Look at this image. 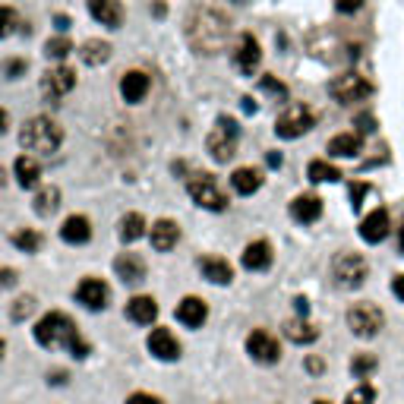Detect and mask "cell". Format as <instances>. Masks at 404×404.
<instances>
[{
	"label": "cell",
	"instance_id": "1",
	"mask_svg": "<svg viewBox=\"0 0 404 404\" xmlns=\"http://www.w3.org/2000/svg\"><path fill=\"white\" fill-rule=\"evenodd\" d=\"M186 38H190L193 51L199 54H218L225 51L227 38H231V19L215 6H196L186 16Z\"/></svg>",
	"mask_w": 404,
	"mask_h": 404
},
{
	"label": "cell",
	"instance_id": "2",
	"mask_svg": "<svg viewBox=\"0 0 404 404\" xmlns=\"http://www.w3.org/2000/svg\"><path fill=\"white\" fill-rule=\"evenodd\" d=\"M35 341L42 347H66V351H73V357L89 354V345L79 338L76 326H73V319L66 313L42 316V322L35 326Z\"/></svg>",
	"mask_w": 404,
	"mask_h": 404
},
{
	"label": "cell",
	"instance_id": "3",
	"mask_svg": "<svg viewBox=\"0 0 404 404\" xmlns=\"http://www.w3.org/2000/svg\"><path fill=\"white\" fill-rule=\"evenodd\" d=\"M60 143H64V130H60L51 117H32L29 124L23 126V133H19V145L29 155H35V158L38 155L57 152Z\"/></svg>",
	"mask_w": 404,
	"mask_h": 404
},
{
	"label": "cell",
	"instance_id": "4",
	"mask_svg": "<svg viewBox=\"0 0 404 404\" xmlns=\"http://www.w3.org/2000/svg\"><path fill=\"white\" fill-rule=\"evenodd\" d=\"M237 139H240L237 120L218 117L215 120V126H212V133H208L206 145H208V152H212L215 161H231L234 155H237Z\"/></svg>",
	"mask_w": 404,
	"mask_h": 404
},
{
	"label": "cell",
	"instance_id": "5",
	"mask_svg": "<svg viewBox=\"0 0 404 404\" xmlns=\"http://www.w3.org/2000/svg\"><path fill=\"white\" fill-rule=\"evenodd\" d=\"M186 193H190V199L196 202V206L208 208V212H225L227 208V196L221 193L218 180H215L212 174H193V177L186 180Z\"/></svg>",
	"mask_w": 404,
	"mask_h": 404
},
{
	"label": "cell",
	"instance_id": "6",
	"mask_svg": "<svg viewBox=\"0 0 404 404\" xmlns=\"http://www.w3.org/2000/svg\"><path fill=\"white\" fill-rule=\"evenodd\" d=\"M386 326V316L376 303H354L347 309V328L357 335V338H376Z\"/></svg>",
	"mask_w": 404,
	"mask_h": 404
},
{
	"label": "cell",
	"instance_id": "7",
	"mask_svg": "<svg viewBox=\"0 0 404 404\" xmlns=\"http://www.w3.org/2000/svg\"><path fill=\"white\" fill-rule=\"evenodd\" d=\"M332 275H335V281H338V287L354 291V287H360L363 281L369 278V266L360 253H338L332 262Z\"/></svg>",
	"mask_w": 404,
	"mask_h": 404
},
{
	"label": "cell",
	"instance_id": "8",
	"mask_svg": "<svg viewBox=\"0 0 404 404\" xmlns=\"http://www.w3.org/2000/svg\"><path fill=\"white\" fill-rule=\"evenodd\" d=\"M316 126V114H313V107H307V105H291V107H285V114H281L278 120H275V133H278L281 139H297L303 136V133H309Z\"/></svg>",
	"mask_w": 404,
	"mask_h": 404
},
{
	"label": "cell",
	"instance_id": "9",
	"mask_svg": "<svg viewBox=\"0 0 404 404\" xmlns=\"http://www.w3.org/2000/svg\"><path fill=\"white\" fill-rule=\"evenodd\" d=\"M328 95H332L338 105H354V101H363L373 95V85L360 76V73H341L328 83Z\"/></svg>",
	"mask_w": 404,
	"mask_h": 404
},
{
	"label": "cell",
	"instance_id": "10",
	"mask_svg": "<svg viewBox=\"0 0 404 404\" xmlns=\"http://www.w3.org/2000/svg\"><path fill=\"white\" fill-rule=\"evenodd\" d=\"M73 85H76V73L70 66H51L42 76V95L48 101H60L64 95H70Z\"/></svg>",
	"mask_w": 404,
	"mask_h": 404
},
{
	"label": "cell",
	"instance_id": "11",
	"mask_svg": "<svg viewBox=\"0 0 404 404\" xmlns=\"http://www.w3.org/2000/svg\"><path fill=\"white\" fill-rule=\"evenodd\" d=\"M246 354H250L256 363H278L281 360L278 341H275V335H268L266 328H253V332L246 335Z\"/></svg>",
	"mask_w": 404,
	"mask_h": 404
},
{
	"label": "cell",
	"instance_id": "12",
	"mask_svg": "<svg viewBox=\"0 0 404 404\" xmlns=\"http://www.w3.org/2000/svg\"><path fill=\"white\" fill-rule=\"evenodd\" d=\"M259 60H262L259 42H256L250 32H244L240 42H237V51H234V66H237L244 76H253V73L259 70Z\"/></svg>",
	"mask_w": 404,
	"mask_h": 404
},
{
	"label": "cell",
	"instance_id": "13",
	"mask_svg": "<svg viewBox=\"0 0 404 404\" xmlns=\"http://www.w3.org/2000/svg\"><path fill=\"white\" fill-rule=\"evenodd\" d=\"M76 300L85 309H105L107 300H111V291H107V285L101 278H83L76 287Z\"/></svg>",
	"mask_w": 404,
	"mask_h": 404
},
{
	"label": "cell",
	"instance_id": "14",
	"mask_svg": "<svg viewBox=\"0 0 404 404\" xmlns=\"http://www.w3.org/2000/svg\"><path fill=\"white\" fill-rule=\"evenodd\" d=\"M114 272H117V278L124 281V285H143L145 281V262L139 259L136 253H120L117 259H114Z\"/></svg>",
	"mask_w": 404,
	"mask_h": 404
},
{
	"label": "cell",
	"instance_id": "15",
	"mask_svg": "<svg viewBox=\"0 0 404 404\" xmlns=\"http://www.w3.org/2000/svg\"><path fill=\"white\" fill-rule=\"evenodd\" d=\"M89 13L95 23L107 25V29H120V23H124V4L120 0H89Z\"/></svg>",
	"mask_w": 404,
	"mask_h": 404
},
{
	"label": "cell",
	"instance_id": "16",
	"mask_svg": "<svg viewBox=\"0 0 404 404\" xmlns=\"http://www.w3.org/2000/svg\"><path fill=\"white\" fill-rule=\"evenodd\" d=\"M360 237L367 244H382L388 237V212L386 208H373L367 218L360 221Z\"/></svg>",
	"mask_w": 404,
	"mask_h": 404
},
{
	"label": "cell",
	"instance_id": "17",
	"mask_svg": "<svg viewBox=\"0 0 404 404\" xmlns=\"http://www.w3.org/2000/svg\"><path fill=\"white\" fill-rule=\"evenodd\" d=\"M149 351L158 357V360H177L180 357V341L171 335V328H152Z\"/></svg>",
	"mask_w": 404,
	"mask_h": 404
},
{
	"label": "cell",
	"instance_id": "18",
	"mask_svg": "<svg viewBox=\"0 0 404 404\" xmlns=\"http://www.w3.org/2000/svg\"><path fill=\"white\" fill-rule=\"evenodd\" d=\"M149 237H152V246H155V250H158V253H167V250H174V246H177L180 227L174 225L171 218H158V221L152 225Z\"/></svg>",
	"mask_w": 404,
	"mask_h": 404
},
{
	"label": "cell",
	"instance_id": "19",
	"mask_svg": "<svg viewBox=\"0 0 404 404\" xmlns=\"http://www.w3.org/2000/svg\"><path fill=\"white\" fill-rule=\"evenodd\" d=\"M199 272H202V278H208L212 285H231V278H234L231 262L221 259V256H206V259H199Z\"/></svg>",
	"mask_w": 404,
	"mask_h": 404
},
{
	"label": "cell",
	"instance_id": "20",
	"mask_svg": "<svg viewBox=\"0 0 404 404\" xmlns=\"http://www.w3.org/2000/svg\"><path fill=\"white\" fill-rule=\"evenodd\" d=\"M149 76H145L143 70H130V73H124V79H120V95H124L126 101H143L145 95H149Z\"/></svg>",
	"mask_w": 404,
	"mask_h": 404
},
{
	"label": "cell",
	"instance_id": "21",
	"mask_svg": "<svg viewBox=\"0 0 404 404\" xmlns=\"http://www.w3.org/2000/svg\"><path fill=\"white\" fill-rule=\"evenodd\" d=\"M177 319L184 322L186 328H199L202 322L208 319V307L199 297H184L177 303Z\"/></svg>",
	"mask_w": 404,
	"mask_h": 404
},
{
	"label": "cell",
	"instance_id": "22",
	"mask_svg": "<svg viewBox=\"0 0 404 404\" xmlns=\"http://www.w3.org/2000/svg\"><path fill=\"white\" fill-rule=\"evenodd\" d=\"M60 237L66 240V244H89L92 240V225L85 215H70V218L64 221V227H60Z\"/></svg>",
	"mask_w": 404,
	"mask_h": 404
},
{
	"label": "cell",
	"instance_id": "23",
	"mask_svg": "<svg viewBox=\"0 0 404 404\" xmlns=\"http://www.w3.org/2000/svg\"><path fill=\"white\" fill-rule=\"evenodd\" d=\"M268 266H272V246H268V240H253L244 250V268H250V272H266Z\"/></svg>",
	"mask_w": 404,
	"mask_h": 404
},
{
	"label": "cell",
	"instance_id": "24",
	"mask_svg": "<svg viewBox=\"0 0 404 404\" xmlns=\"http://www.w3.org/2000/svg\"><path fill=\"white\" fill-rule=\"evenodd\" d=\"M291 215L300 221V225H313V221L322 215V199L313 196V193H303V196H297L291 202Z\"/></svg>",
	"mask_w": 404,
	"mask_h": 404
},
{
	"label": "cell",
	"instance_id": "25",
	"mask_svg": "<svg viewBox=\"0 0 404 404\" xmlns=\"http://www.w3.org/2000/svg\"><path fill=\"white\" fill-rule=\"evenodd\" d=\"M13 171H16V180L23 190H32V186H38V177H42V165H38L35 155H19L16 165H13Z\"/></svg>",
	"mask_w": 404,
	"mask_h": 404
},
{
	"label": "cell",
	"instance_id": "26",
	"mask_svg": "<svg viewBox=\"0 0 404 404\" xmlns=\"http://www.w3.org/2000/svg\"><path fill=\"white\" fill-rule=\"evenodd\" d=\"M126 316H130L136 326H152L155 316H158V303L152 297H145V294H139V297H133L126 303Z\"/></svg>",
	"mask_w": 404,
	"mask_h": 404
},
{
	"label": "cell",
	"instance_id": "27",
	"mask_svg": "<svg viewBox=\"0 0 404 404\" xmlns=\"http://www.w3.org/2000/svg\"><path fill=\"white\" fill-rule=\"evenodd\" d=\"M328 155L332 158H357L360 155V133H338L328 139Z\"/></svg>",
	"mask_w": 404,
	"mask_h": 404
},
{
	"label": "cell",
	"instance_id": "28",
	"mask_svg": "<svg viewBox=\"0 0 404 404\" xmlns=\"http://www.w3.org/2000/svg\"><path fill=\"white\" fill-rule=\"evenodd\" d=\"M285 335H287V341H294V345H313V341L319 338V328L300 316V319H287L285 322Z\"/></svg>",
	"mask_w": 404,
	"mask_h": 404
},
{
	"label": "cell",
	"instance_id": "29",
	"mask_svg": "<svg viewBox=\"0 0 404 404\" xmlns=\"http://www.w3.org/2000/svg\"><path fill=\"white\" fill-rule=\"evenodd\" d=\"M231 186L240 196H253L262 186V171H256V167H237V171L231 174Z\"/></svg>",
	"mask_w": 404,
	"mask_h": 404
},
{
	"label": "cell",
	"instance_id": "30",
	"mask_svg": "<svg viewBox=\"0 0 404 404\" xmlns=\"http://www.w3.org/2000/svg\"><path fill=\"white\" fill-rule=\"evenodd\" d=\"M79 57H83V64H89V66H101L107 57H111V44L98 42V38H89V42L79 48Z\"/></svg>",
	"mask_w": 404,
	"mask_h": 404
},
{
	"label": "cell",
	"instance_id": "31",
	"mask_svg": "<svg viewBox=\"0 0 404 404\" xmlns=\"http://www.w3.org/2000/svg\"><path fill=\"white\" fill-rule=\"evenodd\" d=\"M145 234V218L139 212H130L124 215V221H120V240L124 244H133V240H139Z\"/></svg>",
	"mask_w": 404,
	"mask_h": 404
},
{
	"label": "cell",
	"instance_id": "32",
	"mask_svg": "<svg viewBox=\"0 0 404 404\" xmlns=\"http://www.w3.org/2000/svg\"><path fill=\"white\" fill-rule=\"evenodd\" d=\"M57 208H60V190H57V186H44V190H38L35 212L42 215V218H51Z\"/></svg>",
	"mask_w": 404,
	"mask_h": 404
},
{
	"label": "cell",
	"instance_id": "33",
	"mask_svg": "<svg viewBox=\"0 0 404 404\" xmlns=\"http://www.w3.org/2000/svg\"><path fill=\"white\" fill-rule=\"evenodd\" d=\"M307 174L313 184H335V180H341V171L335 165H328V161H309Z\"/></svg>",
	"mask_w": 404,
	"mask_h": 404
},
{
	"label": "cell",
	"instance_id": "34",
	"mask_svg": "<svg viewBox=\"0 0 404 404\" xmlns=\"http://www.w3.org/2000/svg\"><path fill=\"white\" fill-rule=\"evenodd\" d=\"M376 367H379V360L373 354H354V360H351V373L357 379H369L376 373Z\"/></svg>",
	"mask_w": 404,
	"mask_h": 404
},
{
	"label": "cell",
	"instance_id": "35",
	"mask_svg": "<svg viewBox=\"0 0 404 404\" xmlns=\"http://www.w3.org/2000/svg\"><path fill=\"white\" fill-rule=\"evenodd\" d=\"M13 244H16L23 253H35L38 246H42V234H35V231H16V234H13Z\"/></svg>",
	"mask_w": 404,
	"mask_h": 404
},
{
	"label": "cell",
	"instance_id": "36",
	"mask_svg": "<svg viewBox=\"0 0 404 404\" xmlns=\"http://www.w3.org/2000/svg\"><path fill=\"white\" fill-rule=\"evenodd\" d=\"M16 25H23L19 23V16H16V10H13V6H0V38L13 35Z\"/></svg>",
	"mask_w": 404,
	"mask_h": 404
},
{
	"label": "cell",
	"instance_id": "37",
	"mask_svg": "<svg viewBox=\"0 0 404 404\" xmlns=\"http://www.w3.org/2000/svg\"><path fill=\"white\" fill-rule=\"evenodd\" d=\"M70 51H73V44H70V38H64V35H60V38H51V42L44 44V54H48L51 60H64Z\"/></svg>",
	"mask_w": 404,
	"mask_h": 404
},
{
	"label": "cell",
	"instance_id": "38",
	"mask_svg": "<svg viewBox=\"0 0 404 404\" xmlns=\"http://www.w3.org/2000/svg\"><path fill=\"white\" fill-rule=\"evenodd\" d=\"M373 401H376V388L369 386V382H360V386L347 395L345 404H373Z\"/></svg>",
	"mask_w": 404,
	"mask_h": 404
},
{
	"label": "cell",
	"instance_id": "39",
	"mask_svg": "<svg viewBox=\"0 0 404 404\" xmlns=\"http://www.w3.org/2000/svg\"><path fill=\"white\" fill-rule=\"evenodd\" d=\"M259 85H262V92H268V95H275V98H281V101L287 98V85H285V83H278L275 76H268V73L259 79Z\"/></svg>",
	"mask_w": 404,
	"mask_h": 404
},
{
	"label": "cell",
	"instance_id": "40",
	"mask_svg": "<svg viewBox=\"0 0 404 404\" xmlns=\"http://www.w3.org/2000/svg\"><path fill=\"white\" fill-rule=\"evenodd\" d=\"M32 309H35V297H19L13 303V319L23 322L25 316H32Z\"/></svg>",
	"mask_w": 404,
	"mask_h": 404
},
{
	"label": "cell",
	"instance_id": "41",
	"mask_svg": "<svg viewBox=\"0 0 404 404\" xmlns=\"http://www.w3.org/2000/svg\"><path fill=\"white\" fill-rule=\"evenodd\" d=\"M19 281L16 268H0V291H6V287H13Z\"/></svg>",
	"mask_w": 404,
	"mask_h": 404
},
{
	"label": "cell",
	"instance_id": "42",
	"mask_svg": "<svg viewBox=\"0 0 404 404\" xmlns=\"http://www.w3.org/2000/svg\"><path fill=\"white\" fill-rule=\"evenodd\" d=\"M126 404H165V401L155 398V395H149V392H133L130 398H126Z\"/></svg>",
	"mask_w": 404,
	"mask_h": 404
},
{
	"label": "cell",
	"instance_id": "43",
	"mask_svg": "<svg viewBox=\"0 0 404 404\" xmlns=\"http://www.w3.org/2000/svg\"><path fill=\"white\" fill-rule=\"evenodd\" d=\"M354 124H357V133H373L376 130V117H369V114H360Z\"/></svg>",
	"mask_w": 404,
	"mask_h": 404
},
{
	"label": "cell",
	"instance_id": "44",
	"mask_svg": "<svg viewBox=\"0 0 404 404\" xmlns=\"http://www.w3.org/2000/svg\"><path fill=\"white\" fill-rule=\"evenodd\" d=\"M4 70H6V76H10V79L23 76V73H25V60H6Z\"/></svg>",
	"mask_w": 404,
	"mask_h": 404
},
{
	"label": "cell",
	"instance_id": "45",
	"mask_svg": "<svg viewBox=\"0 0 404 404\" xmlns=\"http://www.w3.org/2000/svg\"><path fill=\"white\" fill-rule=\"evenodd\" d=\"M367 190H369L367 184H354V186H351V206H354V208L363 206V196H367Z\"/></svg>",
	"mask_w": 404,
	"mask_h": 404
},
{
	"label": "cell",
	"instance_id": "46",
	"mask_svg": "<svg viewBox=\"0 0 404 404\" xmlns=\"http://www.w3.org/2000/svg\"><path fill=\"white\" fill-rule=\"evenodd\" d=\"M363 6V0H338V10L341 13H357Z\"/></svg>",
	"mask_w": 404,
	"mask_h": 404
},
{
	"label": "cell",
	"instance_id": "47",
	"mask_svg": "<svg viewBox=\"0 0 404 404\" xmlns=\"http://www.w3.org/2000/svg\"><path fill=\"white\" fill-rule=\"evenodd\" d=\"M307 369H309V373L319 376L322 369H326V363H322V357H307Z\"/></svg>",
	"mask_w": 404,
	"mask_h": 404
},
{
	"label": "cell",
	"instance_id": "48",
	"mask_svg": "<svg viewBox=\"0 0 404 404\" xmlns=\"http://www.w3.org/2000/svg\"><path fill=\"white\" fill-rule=\"evenodd\" d=\"M392 291H395V297H398L404 303V275H398V278L392 281Z\"/></svg>",
	"mask_w": 404,
	"mask_h": 404
},
{
	"label": "cell",
	"instance_id": "49",
	"mask_svg": "<svg viewBox=\"0 0 404 404\" xmlns=\"http://www.w3.org/2000/svg\"><path fill=\"white\" fill-rule=\"evenodd\" d=\"M294 307H297V313H300V316H307L309 303H307V297H297V300H294Z\"/></svg>",
	"mask_w": 404,
	"mask_h": 404
},
{
	"label": "cell",
	"instance_id": "50",
	"mask_svg": "<svg viewBox=\"0 0 404 404\" xmlns=\"http://www.w3.org/2000/svg\"><path fill=\"white\" fill-rule=\"evenodd\" d=\"M6 124H10V114L0 111V133H6Z\"/></svg>",
	"mask_w": 404,
	"mask_h": 404
},
{
	"label": "cell",
	"instance_id": "51",
	"mask_svg": "<svg viewBox=\"0 0 404 404\" xmlns=\"http://www.w3.org/2000/svg\"><path fill=\"white\" fill-rule=\"evenodd\" d=\"M57 29L66 32V29H70V19H66V16H57Z\"/></svg>",
	"mask_w": 404,
	"mask_h": 404
},
{
	"label": "cell",
	"instance_id": "52",
	"mask_svg": "<svg viewBox=\"0 0 404 404\" xmlns=\"http://www.w3.org/2000/svg\"><path fill=\"white\" fill-rule=\"evenodd\" d=\"M244 111H246V114L256 111V101H253V98H244Z\"/></svg>",
	"mask_w": 404,
	"mask_h": 404
},
{
	"label": "cell",
	"instance_id": "53",
	"mask_svg": "<svg viewBox=\"0 0 404 404\" xmlns=\"http://www.w3.org/2000/svg\"><path fill=\"white\" fill-rule=\"evenodd\" d=\"M268 165L278 167V165H281V155H278V152H272V155H268Z\"/></svg>",
	"mask_w": 404,
	"mask_h": 404
},
{
	"label": "cell",
	"instance_id": "54",
	"mask_svg": "<svg viewBox=\"0 0 404 404\" xmlns=\"http://www.w3.org/2000/svg\"><path fill=\"white\" fill-rule=\"evenodd\" d=\"M398 250L404 256V221H401V227H398Z\"/></svg>",
	"mask_w": 404,
	"mask_h": 404
},
{
	"label": "cell",
	"instance_id": "55",
	"mask_svg": "<svg viewBox=\"0 0 404 404\" xmlns=\"http://www.w3.org/2000/svg\"><path fill=\"white\" fill-rule=\"evenodd\" d=\"M4 351H6V345H4V338H0V357H4Z\"/></svg>",
	"mask_w": 404,
	"mask_h": 404
},
{
	"label": "cell",
	"instance_id": "56",
	"mask_svg": "<svg viewBox=\"0 0 404 404\" xmlns=\"http://www.w3.org/2000/svg\"><path fill=\"white\" fill-rule=\"evenodd\" d=\"M0 184H4V171H0Z\"/></svg>",
	"mask_w": 404,
	"mask_h": 404
},
{
	"label": "cell",
	"instance_id": "57",
	"mask_svg": "<svg viewBox=\"0 0 404 404\" xmlns=\"http://www.w3.org/2000/svg\"><path fill=\"white\" fill-rule=\"evenodd\" d=\"M313 404H328V401H313Z\"/></svg>",
	"mask_w": 404,
	"mask_h": 404
}]
</instances>
